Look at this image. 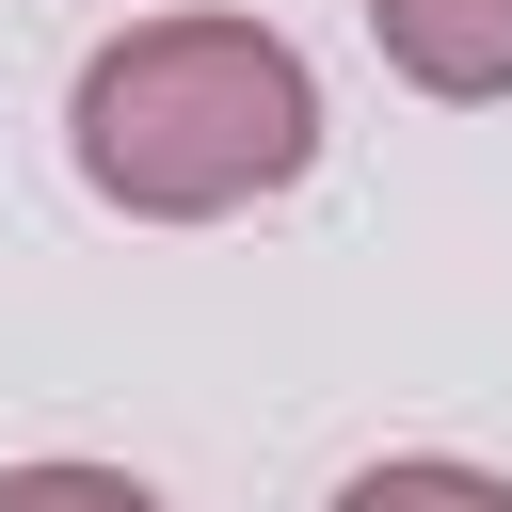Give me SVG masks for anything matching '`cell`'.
Listing matches in <instances>:
<instances>
[{"instance_id":"cell-1","label":"cell","mask_w":512,"mask_h":512,"mask_svg":"<svg viewBox=\"0 0 512 512\" xmlns=\"http://www.w3.org/2000/svg\"><path fill=\"white\" fill-rule=\"evenodd\" d=\"M64 144H80L96 208H128V224H224V208H256V192H288L320 160V80L256 16H144V32H112L80 64Z\"/></svg>"},{"instance_id":"cell-2","label":"cell","mask_w":512,"mask_h":512,"mask_svg":"<svg viewBox=\"0 0 512 512\" xmlns=\"http://www.w3.org/2000/svg\"><path fill=\"white\" fill-rule=\"evenodd\" d=\"M368 32L416 96H512V0H368Z\"/></svg>"},{"instance_id":"cell-3","label":"cell","mask_w":512,"mask_h":512,"mask_svg":"<svg viewBox=\"0 0 512 512\" xmlns=\"http://www.w3.org/2000/svg\"><path fill=\"white\" fill-rule=\"evenodd\" d=\"M336 512H512V480H496V464H448V448H416V464H368V480H336Z\"/></svg>"},{"instance_id":"cell-4","label":"cell","mask_w":512,"mask_h":512,"mask_svg":"<svg viewBox=\"0 0 512 512\" xmlns=\"http://www.w3.org/2000/svg\"><path fill=\"white\" fill-rule=\"evenodd\" d=\"M0 512H160L128 464H0Z\"/></svg>"}]
</instances>
